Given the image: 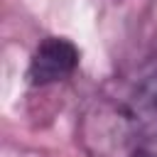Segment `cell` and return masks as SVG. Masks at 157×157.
Segmentation results:
<instances>
[{
	"label": "cell",
	"mask_w": 157,
	"mask_h": 157,
	"mask_svg": "<svg viewBox=\"0 0 157 157\" xmlns=\"http://www.w3.org/2000/svg\"><path fill=\"white\" fill-rule=\"evenodd\" d=\"M118 130L128 157H157V56L128 78L118 101Z\"/></svg>",
	"instance_id": "6da1fadb"
},
{
	"label": "cell",
	"mask_w": 157,
	"mask_h": 157,
	"mask_svg": "<svg viewBox=\"0 0 157 157\" xmlns=\"http://www.w3.org/2000/svg\"><path fill=\"white\" fill-rule=\"evenodd\" d=\"M76 66H78V49L64 37H47L37 44L29 59L27 78L32 86H49L69 78Z\"/></svg>",
	"instance_id": "7a4b0ae2"
}]
</instances>
